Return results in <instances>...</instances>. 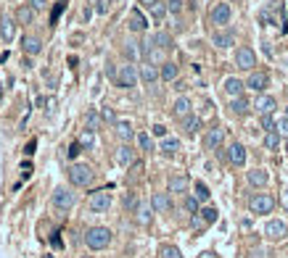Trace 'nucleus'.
Instances as JSON below:
<instances>
[{
  "instance_id": "nucleus-45",
  "label": "nucleus",
  "mask_w": 288,
  "mask_h": 258,
  "mask_svg": "<svg viewBox=\"0 0 288 258\" xmlns=\"http://www.w3.org/2000/svg\"><path fill=\"white\" fill-rule=\"evenodd\" d=\"M101 116H103V121H109V124H117V116H114V111H111V108H103Z\"/></svg>"
},
{
  "instance_id": "nucleus-55",
  "label": "nucleus",
  "mask_w": 288,
  "mask_h": 258,
  "mask_svg": "<svg viewBox=\"0 0 288 258\" xmlns=\"http://www.w3.org/2000/svg\"><path fill=\"white\" fill-rule=\"evenodd\" d=\"M80 258H95V256H80Z\"/></svg>"
},
{
  "instance_id": "nucleus-1",
  "label": "nucleus",
  "mask_w": 288,
  "mask_h": 258,
  "mask_svg": "<svg viewBox=\"0 0 288 258\" xmlns=\"http://www.w3.org/2000/svg\"><path fill=\"white\" fill-rule=\"evenodd\" d=\"M85 242L90 250H103L111 245V229L109 226H90L85 232Z\"/></svg>"
},
{
  "instance_id": "nucleus-54",
  "label": "nucleus",
  "mask_w": 288,
  "mask_h": 258,
  "mask_svg": "<svg viewBox=\"0 0 288 258\" xmlns=\"http://www.w3.org/2000/svg\"><path fill=\"white\" fill-rule=\"evenodd\" d=\"M201 258H217V253H211V250H206V253H201Z\"/></svg>"
},
{
  "instance_id": "nucleus-50",
  "label": "nucleus",
  "mask_w": 288,
  "mask_h": 258,
  "mask_svg": "<svg viewBox=\"0 0 288 258\" xmlns=\"http://www.w3.org/2000/svg\"><path fill=\"white\" fill-rule=\"evenodd\" d=\"M80 145H93V134H90V132H85V134H82V137H80Z\"/></svg>"
},
{
  "instance_id": "nucleus-19",
  "label": "nucleus",
  "mask_w": 288,
  "mask_h": 258,
  "mask_svg": "<svg viewBox=\"0 0 288 258\" xmlns=\"http://www.w3.org/2000/svg\"><path fill=\"white\" fill-rule=\"evenodd\" d=\"M135 219H138V224L148 226L151 219H154V206H151V203H140V206L135 208Z\"/></svg>"
},
{
  "instance_id": "nucleus-9",
  "label": "nucleus",
  "mask_w": 288,
  "mask_h": 258,
  "mask_svg": "<svg viewBox=\"0 0 288 258\" xmlns=\"http://www.w3.org/2000/svg\"><path fill=\"white\" fill-rule=\"evenodd\" d=\"M230 16H233V11L227 3H217L214 8H211V24H217V27L230 24Z\"/></svg>"
},
{
  "instance_id": "nucleus-41",
  "label": "nucleus",
  "mask_w": 288,
  "mask_h": 258,
  "mask_svg": "<svg viewBox=\"0 0 288 258\" xmlns=\"http://www.w3.org/2000/svg\"><path fill=\"white\" fill-rule=\"evenodd\" d=\"M138 53H140V50L135 48V42H127V45H124V56H127V58H138Z\"/></svg>"
},
{
  "instance_id": "nucleus-18",
  "label": "nucleus",
  "mask_w": 288,
  "mask_h": 258,
  "mask_svg": "<svg viewBox=\"0 0 288 258\" xmlns=\"http://www.w3.org/2000/svg\"><path fill=\"white\" fill-rule=\"evenodd\" d=\"M211 42H214L217 48H230V45L236 42V32H233V29H225V32H214V34H211Z\"/></svg>"
},
{
  "instance_id": "nucleus-32",
  "label": "nucleus",
  "mask_w": 288,
  "mask_h": 258,
  "mask_svg": "<svg viewBox=\"0 0 288 258\" xmlns=\"http://www.w3.org/2000/svg\"><path fill=\"white\" fill-rule=\"evenodd\" d=\"M188 185H191V182H188V177H169V193H185L188 190Z\"/></svg>"
},
{
  "instance_id": "nucleus-2",
  "label": "nucleus",
  "mask_w": 288,
  "mask_h": 258,
  "mask_svg": "<svg viewBox=\"0 0 288 258\" xmlns=\"http://www.w3.org/2000/svg\"><path fill=\"white\" fill-rule=\"evenodd\" d=\"M93 177H95V171L87 163H72L69 166V182L74 187H87L93 182Z\"/></svg>"
},
{
  "instance_id": "nucleus-17",
  "label": "nucleus",
  "mask_w": 288,
  "mask_h": 258,
  "mask_svg": "<svg viewBox=\"0 0 288 258\" xmlns=\"http://www.w3.org/2000/svg\"><path fill=\"white\" fill-rule=\"evenodd\" d=\"M114 158H117V163H119V166H130V163L135 161V150L124 142V145H119V148H117Z\"/></svg>"
},
{
  "instance_id": "nucleus-22",
  "label": "nucleus",
  "mask_w": 288,
  "mask_h": 258,
  "mask_svg": "<svg viewBox=\"0 0 288 258\" xmlns=\"http://www.w3.org/2000/svg\"><path fill=\"white\" fill-rule=\"evenodd\" d=\"M114 129H117V137L122 140V142H130V140L135 137V129H132L130 121H117V124H114Z\"/></svg>"
},
{
  "instance_id": "nucleus-46",
  "label": "nucleus",
  "mask_w": 288,
  "mask_h": 258,
  "mask_svg": "<svg viewBox=\"0 0 288 258\" xmlns=\"http://www.w3.org/2000/svg\"><path fill=\"white\" fill-rule=\"evenodd\" d=\"M275 129H278L280 134H288V116H286V119H280L278 124H275Z\"/></svg>"
},
{
  "instance_id": "nucleus-34",
  "label": "nucleus",
  "mask_w": 288,
  "mask_h": 258,
  "mask_svg": "<svg viewBox=\"0 0 288 258\" xmlns=\"http://www.w3.org/2000/svg\"><path fill=\"white\" fill-rule=\"evenodd\" d=\"M278 145H280V132L278 129H272V132L264 134V148L267 150H278Z\"/></svg>"
},
{
  "instance_id": "nucleus-21",
  "label": "nucleus",
  "mask_w": 288,
  "mask_h": 258,
  "mask_svg": "<svg viewBox=\"0 0 288 258\" xmlns=\"http://www.w3.org/2000/svg\"><path fill=\"white\" fill-rule=\"evenodd\" d=\"M246 179H248V185H251V187H264L270 182V174L264 169H251L246 174Z\"/></svg>"
},
{
  "instance_id": "nucleus-8",
  "label": "nucleus",
  "mask_w": 288,
  "mask_h": 258,
  "mask_svg": "<svg viewBox=\"0 0 288 258\" xmlns=\"http://www.w3.org/2000/svg\"><path fill=\"white\" fill-rule=\"evenodd\" d=\"M264 234L270 240H283V237H288V224L283 219H270L267 226H264Z\"/></svg>"
},
{
  "instance_id": "nucleus-47",
  "label": "nucleus",
  "mask_w": 288,
  "mask_h": 258,
  "mask_svg": "<svg viewBox=\"0 0 288 258\" xmlns=\"http://www.w3.org/2000/svg\"><path fill=\"white\" fill-rule=\"evenodd\" d=\"M124 206H127V208H138L140 203H138V198H135V195L130 193V195H127V198H124Z\"/></svg>"
},
{
  "instance_id": "nucleus-44",
  "label": "nucleus",
  "mask_w": 288,
  "mask_h": 258,
  "mask_svg": "<svg viewBox=\"0 0 288 258\" xmlns=\"http://www.w3.org/2000/svg\"><path fill=\"white\" fill-rule=\"evenodd\" d=\"M29 5H32L35 11H45L48 8V0H29Z\"/></svg>"
},
{
  "instance_id": "nucleus-13",
  "label": "nucleus",
  "mask_w": 288,
  "mask_h": 258,
  "mask_svg": "<svg viewBox=\"0 0 288 258\" xmlns=\"http://www.w3.org/2000/svg\"><path fill=\"white\" fill-rule=\"evenodd\" d=\"M254 108H256L259 116H267V113H272L278 108V100L272 95H259V97H256V103H254Z\"/></svg>"
},
{
  "instance_id": "nucleus-6",
  "label": "nucleus",
  "mask_w": 288,
  "mask_h": 258,
  "mask_svg": "<svg viewBox=\"0 0 288 258\" xmlns=\"http://www.w3.org/2000/svg\"><path fill=\"white\" fill-rule=\"evenodd\" d=\"M74 203H77V198H74L72 190L58 187L56 193H53V206H56L58 211H69V208H74Z\"/></svg>"
},
{
  "instance_id": "nucleus-56",
  "label": "nucleus",
  "mask_w": 288,
  "mask_h": 258,
  "mask_svg": "<svg viewBox=\"0 0 288 258\" xmlns=\"http://www.w3.org/2000/svg\"><path fill=\"white\" fill-rule=\"evenodd\" d=\"M286 153H288V142H286Z\"/></svg>"
},
{
  "instance_id": "nucleus-24",
  "label": "nucleus",
  "mask_w": 288,
  "mask_h": 258,
  "mask_svg": "<svg viewBox=\"0 0 288 258\" xmlns=\"http://www.w3.org/2000/svg\"><path fill=\"white\" fill-rule=\"evenodd\" d=\"M248 108H251V103H248V97H244V95L233 97V100H230V111L236 113V116H246Z\"/></svg>"
},
{
  "instance_id": "nucleus-51",
  "label": "nucleus",
  "mask_w": 288,
  "mask_h": 258,
  "mask_svg": "<svg viewBox=\"0 0 288 258\" xmlns=\"http://www.w3.org/2000/svg\"><path fill=\"white\" fill-rule=\"evenodd\" d=\"M154 134H156V137H166V127L156 124V127H154Z\"/></svg>"
},
{
  "instance_id": "nucleus-26",
  "label": "nucleus",
  "mask_w": 288,
  "mask_h": 258,
  "mask_svg": "<svg viewBox=\"0 0 288 258\" xmlns=\"http://www.w3.org/2000/svg\"><path fill=\"white\" fill-rule=\"evenodd\" d=\"M172 113H175L177 119H185V116H191V100L188 97H177L175 105H172Z\"/></svg>"
},
{
  "instance_id": "nucleus-40",
  "label": "nucleus",
  "mask_w": 288,
  "mask_h": 258,
  "mask_svg": "<svg viewBox=\"0 0 288 258\" xmlns=\"http://www.w3.org/2000/svg\"><path fill=\"white\" fill-rule=\"evenodd\" d=\"M262 129H267V132H272V129H275V119H272V113L262 116Z\"/></svg>"
},
{
  "instance_id": "nucleus-52",
  "label": "nucleus",
  "mask_w": 288,
  "mask_h": 258,
  "mask_svg": "<svg viewBox=\"0 0 288 258\" xmlns=\"http://www.w3.org/2000/svg\"><path fill=\"white\" fill-rule=\"evenodd\" d=\"M66 153H69V158H77V153H80V142H74V145L66 150Z\"/></svg>"
},
{
  "instance_id": "nucleus-31",
  "label": "nucleus",
  "mask_w": 288,
  "mask_h": 258,
  "mask_svg": "<svg viewBox=\"0 0 288 258\" xmlns=\"http://www.w3.org/2000/svg\"><path fill=\"white\" fill-rule=\"evenodd\" d=\"M162 79L164 82H172V79H177V64L175 61H166V64H162Z\"/></svg>"
},
{
  "instance_id": "nucleus-36",
  "label": "nucleus",
  "mask_w": 288,
  "mask_h": 258,
  "mask_svg": "<svg viewBox=\"0 0 288 258\" xmlns=\"http://www.w3.org/2000/svg\"><path fill=\"white\" fill-rule=\"evenodd\" d=\"M199 214H201V219H204L206 224H214V222H217V216H219V214H217V208H211V206H209V208H204V211H199Z\"/></svg>"
},
{
  "instance_id": "nucleus-3",
  "label": "nucleus",
  "mask_w": 288,
  "mask_h": 258,
  "mask_svg": "<svg viewBox=\"0 0 288 258\" xmlns=\"http://www.w3.org/2000/svg\"><path fill=\"white\" fill-rule=\"evenodd\" d=\"M272 208H275V198L267 193H256L248 198V211L256 216H262V214H272Z\"/></svg>"
},
{
  "instance_id": "nucleus-30",
  "label": "nucleus",
  "mask_w": 288,
  "mask_h": 258,
  "mask_svg": "<svg viewBox=\"0 0 288 258\" xmlns=\"http://www.w3.org/2000/svg\"><path fill=\"white\" fill-rule=\"evenodd\" d=\"M154 45L159 50H172V48H175V42H172V37L166 32H156L154 34Z\"/></svg>"
},
{
  "instance_id": "nucleus-37",
  "label": "nucleus",
  "mask_w": 288,
  "mask_h": 258,
  "mask_svg": "<svg viewBox=\"0 0 288 258\" xmlns=\"http://www.w3.org/2000/svg\"><path fill=\"white\" fill-rule=\"evenodd\" d=\"M138 145H140V150H154V142H151V137L146 132L138 134Z\"/></svg>"
},
{
  "instance_id": "nucleus-28",
  "label": "nucleus",
  "mask_w": 288,
  "mask_h": 258,
  "mask_svg": "<svg viewBox=\"0 0 288 258\" xmlns=\"http://www.w3.org/2000/svg\"><path fill=\"white\" fill-rule=\"evenodd\" d=\"M146 16H143V13L135 8V11H130V29L132 32H146Z\"/></svg>"
},
{
  "instance_id": "nucleus-16",
  "label": "nucleus",
  "mask_w": 288,
  "mask_h": 258,
  "mask_svg": "<svg viewBox=\"0 0 288 258\" xmlns=\"http://www.w3.org/2000/svg\"><path fill=\"white\" fill-rule=\"evenodd\" d=\"M140 3H143V5H146V8L151 11V16H154L156 21H162V19H164V13L169 11V8H166V3H164V0H140Z\"/></svg>"
},
{
  "instance_id": "nucleus-48",
  "label": "nucleus",
  "mask_w": 288,
  "mask_h": 258,
  "mask_svg": "<svg viewBox=\"0 0 288 258\" xmlns=\"http://www.w3.org/2000/svg\"><path fill=\"white\" fill-rule=\"evenodd\" d=\"M109 5H111V0H98V13H109Z\"/></svg>"
},
{
  "instance_id": "nucleus-12",
  "label": "nucleus",
  "mask_w": 288,
  "mask_h": 258,
  "mask_svg": "<svg viewBox=\"0 0 288 258\" xmlns=\"http://www.w3.org/2000/svg\"><path fill=\"white\" fill-rule=\"evenodd\" d=\"M151 206H154L156 214H169V211H172V198H169V193H154V198H151Z\"/></svg>"
},
{
  "instance_id": "nucleus-11",
  "label": "nucleus",
  "mask_w": 288,
  "mask_h": 258,
  "mask_svg": "<svg viewBox=\"0 0 288 258\" xmlns=\"http://www.w3.org/2000/svg\"><path fill=\"white\" fill-rule=\"evenodd\" d=\"M222 140H225V129L222 127H214V129H209L206 137H204V148H206V150H217L219 145H222Z\"/></svg>"
},
{
  "instance_id": "nucleus-10",
  "label": "nucleus",
  "mask_w": 288,
  "mask_h": 258,
  "mask_svg": "<svg viewBox=\"0 0 288 258\" xmlns=\"http://www.w3.org/2000/svg\"><path fill=\"white\" fill-rule=\"evenodd\" d=\"M267 85H270L267 71H251V77H248V82H246V87H251L254 93H259V95L267 90Z\"/></svg>"
},
{
  "instance_id": "nucleus-15",
  "label": "nucleus",
  "mask_w": 288,
  "mask_h": 258,
  "mask_svg": "<svg viewBox=\"0 0 288 258\" xmlns=\"http://www.w3.org/2000/svg\"><path fill=\"white\" fill-rule=\"evenodd\" d=\"M138 71H140V79L146 82V85H151V87L156 85V79H159V77H162V71H159L156 66L151 64V61H146V64H143V66H140Z\"/></svg>"
},
{
  "instance_id": "nucleus-23",
  "label": "nucleus",
  "mask_w": 288,
  "mask_h": 258,
  "mask_svg": "<svg viewBox=\"0 0 288 258\" xmlns=\"http://www.w3.org/2000/svg\"><path fill=\"white\" fill-rule=\"evenodd\" d=\"M244 87H246V85H244L238 77H227V79H225V93L230 95V97H241Z\"/></svg>"
},
{
  "instance_id": "nucleus-53",
  "label": "nucleus",
  "mask_w": 288,
  "mask_h": 258,
  "mask_svg": "<svg viewBox=\"0 0 288 258\" xmlns=\"http://www.w3.org/2000/svg\"><path fill=\"white\" fill-rule=\"evenodd\" d=\"M280 203H283V208L288 211V190H283V195H280Z\"/></svg>"
},
{
  "instance_id": "nucleus-27",
  "label": "nucleus",
  "mask_w": 288,
  "mask_h": 258,
  "mask_svg": "<svg viewBox=\"0 0 288 258\" xmlns=\"http://www.w3.org/2000/svg\"><path fill=\"white\" fill-rule=\"evenodd\" d=\"M35 8H32V5H19V8H16V21H19V24H32V21H35Z\"/></svg>"
},
{
  "instance_id": "nucleus-5",
  "label": "nucleus",
  "mask_w": 288,
  "mask_h": 258,
  "mask_svg": "<svg viewBox=\"0 0 288 258\" xmlns=\"http://www.w3.org/2000/svg\"><path fill=\"white\" fill-rule=\"evenodd\" d=\"M87 208L93 211V214H103V211L111 208V193L109 190H98L87 198Z\"/></svg>"
},
{
  "instance_id": "nucleus-29",
  "label": "nucleus",
  "mask_w": 288,
  "mask_h": 258,
  "mask_svg": "<svg viewBox=\"0 0 288 258\" xmlns=\"http://www.w3.org/2000/svg\"><path fill=\"white\" fill-rule=\"evenodd\" d=\"M183 129H185L188 137H193V134L201 129V116H193V113H191V116H185L183 119Z\"/></svg>"
},
{
  "instance_id": "nucleus-14",
  "label": "nucleus",
  "mask_w": 288,
  "mask_h": 258,
  "mask_svg": "<svg viewBox=\"0 0 288 258\" xmlns=\"http://www.w3.org/2000/svg\"><path fill=\"white\" fill-rule=\"evenodd\" d=\"M227 161L233 166H244L246 163V148L241 145V142H233V145L227 148Z\"/></svg>"
},
{
  "instance_id": "nucleus-43",
  "label": "nucleus",
  "mask_w": 288,
  "mask_h": 258,
  "mask_svg": "<svg viewBox=\"0 0 288 258\" xmlns=\"http://www.w3.org/2000/svg\"><path fill=\"white\" fill-rule=\"evenodd\" d=\"M95 127H98V113H95V111H90V113H87V129L93 132Z\"/></svg>"
},
{
  "instance_id": "nucleus-57",
  "label": "nucleus",
  "mask_w": 288,
  "mask_h": 258,
  "mask_svg": "<svg viewBox=\"0 0 288 258\" xmlns=\"http://www.w3.org/2000/svg\"><path fill=\"white\" fill-rule=\"evenodd\" d=\"M286 116H288V105H286Z\"/></svg>"
},
{
  "instance_id": "nucleus-38",
  "label": "nucleus",
  "mask_w": 288,
  "mask_h": 258,
  "mask_svg": "<svg viewBox=\"0 0 288 258\" xmlns=\"http://www.w3.org/2000/svg\"><path fill=\"white\" fill-rule=\"evenodd\" d=\"M162 256H164V258H183V253H180L175 245H164V248H162Z\"/></svg>"
},
{
  "instance_id": "nucleus-42",
  "label": "nucleus",
  "mask_w": 288,
  "mask_h": 258,
  "mask_svg": "<svg viewBox=\"0 0 288 258\" xmlns=\"http://www.w3.org/2000/svg\"><path fill=\"white\" fill-rule=\"evenodd\" d=\"M166 8H169L172 13H180V8H183V0H166Z\"/></svg>"
},
{
  "instance_id": "nucleus-4",
  "label": "nucleus",
  "mask_w": 288,
  "mask_h": 258,
  "mask_svg": "<svg viewBox=\"0 0 288 258\" xmlns=\"http://www.w3.org/2000/svg\"><path fill=\"white\" fill-rule=\"evenodd\" d=\"M138 79H140V71H138V66H132V64H124V66H119V74H117V85L119 87H135L138 85Z\"/></svg>"
},
{
  "instance_id": "nucleus-20",
  "label": "nucleus",
  "mask_w": 288,
  "mask_h": 258,
  "mask_svg": "<svg viewBox=\"0 0 288 258\" xmlns=\"http://www.w3.org/2000/svg\"><path fill=\"white\" fill-rule=\"evenodd\" d=\"M13 34H16V21L8 19V16H3V19H0V37H3V42H11Z\"/></svg>"
},
{
  "instance_id": "nucleus-33",
  "label": "nucleus",
  "mask_w": 288,
  "mask_h": 258,
  "mask_svg": "<svg viewBox=\"0 0 288 258\" xmlns=\"http://www.w3.org/2000/svg\"><path fill=\"white\" fill-rule=\"evenodd\" d=\"M177 150H180V140H177V137H164V140H162V153L175 156Z\"/></svg>"
},
{
  "instance_id": "nucleus-35",
  "label": "nucleus",
  "mask_w": 288,
  "mask_h": 258,
  "mask_svg": "<svg viewBox=\"0 0 288 258\" xmlns=\"http://www.w3.org/2000/svg\"><path fill=\"white\" fill-rule=\"evenodd\" d=\"M209 195H211V193H209V187L204 185V182H196V198H199L201 203H206V200H209Z\"/></svg>"
},
{
  "instance_id": "nucleus-7",
  "label": "nucleus",
  "mask_w": 288,
  "mask_h": 258,
  "mask_svg": "<svg viewBox=\"0 0 288 258\" xmlns=\"http://www.w3.org/2000/svg\"><path fill=\"white\" fill-rule=\"evenodd\" d=\"M236 66H238V69H244V71H254L256 53L251 48H238L236 50Z\"/></svg>"
},
{
  "instance_id": "nucleus-39",
  "label": "nucleus",
  "mask_w": 288,
  "mask_h": 258,
  "mask_svg": "<svg viewBox=\"0 0 288 258\" xmlns=\"http://www.w3.org/2000/svg\"><path fill=\"white\" fill-rule=\"evenodd\" d=\"M199 198H196V195H193V198H185V211H191V214H199Z\"/></svg>"
},
{
  "instance_id": "nucleus-49",
  "label": "nucleus",
  "mask_w": 288,
  "mask_h": 258,
  "mask_svg": "<svg viewBox=\"0 0 288 258\" xmlns=\"http://www.w3.org/2000/svg\"><path fill=\"white\" fill-rule=\"evenodd\" d=\"M193 226L196 229H204V226H206V222L201 219V214H193Z\"/></svg>"
},
{
  "instance_id": "nucleus-25",
  "label": "nucleus",
  "mask_w": 288,
  "mask_h": 258,
  "mask_svg": "<svg viewBox=\"0 0 288 258\" xmlns=\"http://www.w3.org/2000/svg\"><path fill=\"white\" fill-rule=\"evenodd\" d=\"M21 45H24L27 56H40V53H42V40H40V37H24V42H21Z\"/></svg>"
}]
</instances>
